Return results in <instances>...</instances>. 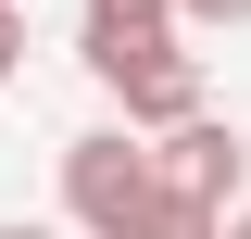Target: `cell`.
Returning a JSON list of instances; mask_svg holds the SVG:
<instances>
[{
    "mask_svg": "<svg viewBox=\"0 0 251 239\" xmlns=\"http://www.w3.org/2000/svg\"><path fill=\"white\" fill-rule=\"evenodd\" d=\"M0 239H63V227H38V214H0Z\"/></svg>",
    "mask_w": 251,
    "mask_h": 239,
    "instance_id": "8",
    "label": "cell"
},
{
    "mask_svg": "<svg viewBox=\"0 0 251 239\" xmlns=\"http://www.w3.org/2000/svg\"><path fill=\"white\" fill-rule=\"evenodd\" d=\"M126 239H226V214H201V202H176V189H151V214Z\"/></svg>",
    "mask_w": 251,
    "mask_h": 239,
    "instance_id": "5",
    "label": "cell"
},
{
    "mask_svg": "<svg viewBox=\"0 0 251 239\" xmlns=\"http://www.w3.org/2000/svg\"><path fill=\"white\" fill-rule=\"evenodd\" d=\"M151 139H126V126H88V139H63V227L75 239H126L151 214Z\"/></svg>",
    "mask_w": 251,
    "mask_h": 239,
    "instance_id": "1",
    "label": "cell"
},
{
    "mask_svg": "<svg viewBox=\"0 0 251 239\" xmlns=\"http://www.w3.org/2000/svg\"><path fill=\"white\" fill-rule=\"evenodd\" d=\"M176 26H251V0H176Z\"/></svg>",
    "mask_w": 251,
    "mask_h": 239,
    "instance_id": "7",
    "label": "cell"
},
{
    "mask_svg": "<svg viewBox=\"0 0 251 239\" xmlns=\"http://www.w3.org/2000/svg\"><path fill=\"white\" fill-rule=\"evenodd\" d=\"M126 139H176L188 114H214V89H201V51H176V63H151V76H126Z\"/></svg>",
    "mask_w": 251,
    "mask_h": 239,
    "instance_id": "4",
    "label": "cell"
},
{
    "mask_svg": "<svg viewBox=\"0 0 251 239\" xmlns=\"http://www.w3.org/2000/svg\"><path fill=\"white\" fill-rule=\"evenodd\" d=\"M25 51H38V38H25V0H0V89L25 76Z\"/></svg>",
    "mask_w": 251,
    "mask_h": 239,
    "instance_id": "6",
    "label": "cell"
},
{
    "mask_svg": "<svg viewBox=\"0 0 251 239\" xmlns=\"http://www.w3.org/2000/svg\"><path fill=\"white\" fill-rule=\"evenodd\" d=\"M75 51H88L100 89H126V76L176 63V51H188V26H176V0H75Z\"/></svg>",
    "mask_w": 251,
    "mask_h": 239,
    "instance_id": "3",
    "label": "cell"
},
{
    "mask_svg": "<svg viewBox=\"0 0 251 239\" xmlns=\"http://www.w3.org/2000/svg\"><path fill=\"white\" fill-rule=\"evenodd\" d=\"M151 177L176 189V202H201V214H239V189H251V126H239V114H188L176 139H151Z\"/></svg>",
    "mask_w": 251,
    "mask_h": 239,
    "instance_id": "2",
    "label": "cell"
},
{
    "mask_svg": "<svg viewBox=\"0 0 251 239\" xmlns=\"http://www.w3.org/2000/svg\"><path fill=\"white\" fill-rule=\"evenodd\" d=\"M226 239H251V202H239V214H226Z\"/></svg>",
    "mask_w": 251,
    "mask_h": 239,
    "instance_id": "9",
    "label": "cell"
}]
</instances>
